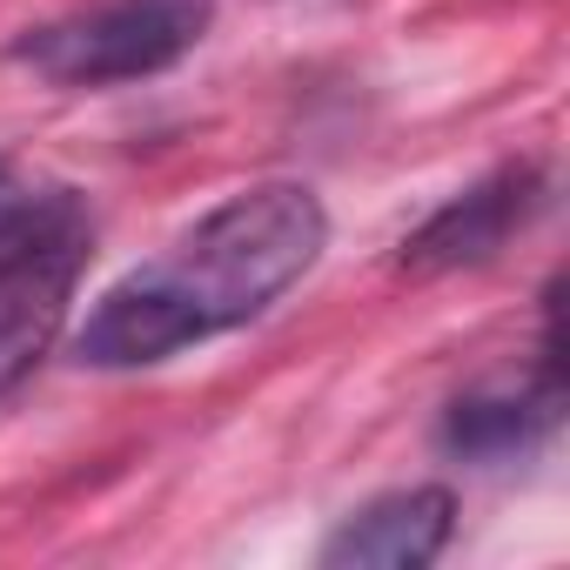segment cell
I'll return each mask as SVG.
<instances>
[{
	"label": "cell",
	"instance_id": "6da1fadb",
	"mask_svg": "<svg viewBox=\"0 0 570 570\" xmlns=\"http://www.w3.org/2000/svg\"><path fill=\"white\" fill-rule=\"evenodd\" d=\"M330 242L323 195L303 181H255L202 215L161 262L121 275L88 309L75 356L88 370H148L188 343L255 323L289 296Z\"/></svg>",
	"mask_w": 570,
	"mask_h": 570
},
{
	"label": "cell",
	"instance_id": "7a4b0ae2",
	"mask_svg": "<svg viewBox=\"0 0 570 570\" xmlns=\"http://www.w3.org/2000/svg\"><path fill=\"white\" fill-rule=\"evenodd\" d=\"M215 21V0H108L14 41V61L55 88H115L175 68Z\"/></svg>",
	"mask_w": 570,
	"mask_h": 570
},
{
	"label": "cell",
	"instance_id": "3957f363",
	"mask_svg": "<svg viewBox=\"0 0 570 570\" xmlns=\"http://www.w3.org/2000/svg\"><path fill=\"white\" fill-rule=\"evenodd\" d=\"M81 262H88V228H68V235L0 255V390H14L61 336Z\"/></svg>",
	"mask_w": 570,
	"mask_h": 570
},
{
	"label": "cell",
	"instance_id": "277c9868",
	"mask_svg": "<svg viewBox=\"0 0 570 570\" xmlns=\"http://www.w3.org/2000/svg\"><path fill=\"white\" fill-rule=\"evenodd\" d=\"M537 208V175L530 168H497L476 188L450 195L410 242H403V268L410 275H450V268H476L490 262Z\"/></svg>",
	"mask_w": 570,
	"mask_h": 570
},
{
	"label": "cell",
	"instance_id": "5b68a950",
	"mask_svg": "<svg viewBox=\"0 0 570 570\" xmlns=\"http://www.w3.org/2000/svg\"><path fill=\"white\" fill-rule=\"evenodd\" d=\"M450 530H456V497L443 483L390 490L356 517H343V530L323 543V570H423L443 557Z\"/></svg>",
	"mask_w": 570,
	"mask_h": 570
},
{
	"label": "cell",
	"instance_id": "8992f818",
	"mask_svg": "<svg viewBox=\"0 0 570 570\" xmlns=\"http://www.w3.org/2000/svg\"><path fill=\"white\" fill-rule=\"evenodd\" d=\"M557 396L563 390L550 383L537 396H463L443 410V450L463 463H510L543 443V430L557 423Z\"/></svg>",
	"mask_w": 570,
	"mask_h": 570
},
{
	"label": "cell",
	"instance_id": "52a82bcc",
	"mask_svg": "<svg viewBox=\"0 0 570 570\" xmlns=\"http://www.w3.org/2000/svg\"><path fill=\"white\" fill-rule=\"evenodd\" d=\"M68 228H88L75 188H55V181H41V175H28L0 155V255L48 242V235H68Z\"/></svg>",
	"mask_w": 570,
	"mask_h": 570
}]
</instances>
